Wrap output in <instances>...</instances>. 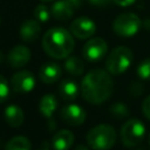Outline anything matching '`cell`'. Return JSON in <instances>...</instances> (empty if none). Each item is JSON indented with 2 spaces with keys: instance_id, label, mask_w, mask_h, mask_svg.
I'll return each instance as SVG.
<instances>
[{
  "instance_id": "cell-1",
  "label": "cell",
  "mask_w": 150,
  "mask_h": 150,
  "mask_svg": "<svg viewBox=\"0 0 150 150\" xmlns=\"http://www.w3.org/2000/svg\"><path fill=\"white\" fill-rule=\"evenodd\" d=\"M109 71L103 69L90 70L81 82V94L91 104H101L112 94L114 82Z\"/></svg>"
},
{
  "instance_id": "cell-2",
  "label": "cell",
  "mask_w": 150,
  "mask_h": 150,
  "mask_svg": "<svg viewBox=\"0 0 150 150\" xmlns=\"http://www.w3.org/2000/svg\"><path fill=\"white\" fill-rule=\"evenodd\" d=\"M75 47L73 34L62 27L48 29L42 38V48L53 59H67Z\"/></svg>"
},
{
  "instance_id": "cell-3",
  "label": "cell",
  "mask_w": 150,
  "mask_h": 150,
  "mask_svg": "<svg viewBox=\"0 0 150 150\" xmlns=\"http://www.w3.org/2000/svg\"><path fill=\"white\" fill-rule=\"evenodd\" d=\"M116 142V131L109 124H98L87 134V143L94 150H109Z\"/></svg>"
},
{
  "instance_id": "cell-4",
  "label": "cell",
  "mask_w": 150,
  "mask_h": 150,
  "mask_svg": "<svg viewBox=\"0 0 150 150\" xmlns=\"http://www.w3.org/2000/svg\"><path fill=\"white\" fill-rule=\"evenodd\" d=\"M134 54L125 46H118L114 48L107 57L105 68L112 75H120L124 73L132 63Z\"/></svg>"
},
{
  "instance_id": "cell-5",
  "label": "cell",
  "mask_w": 150,
  "mask_h": 150,
  "mask_svg": "<svg viewBox=\"0 0 150 150\" xmlns=\"http://www.w3.org/2000/svg\"><path fill=\"white\" fill-rule=\"evenodd\" d=\"M144 136L145 125L139 120L131 118L127 121L121 128V141L128 148L138 145L144 139Z\"/></svg>"
},
{
  "instance_id": "cell-6",
  "label": "cell",
  "mask_w": 150,
  "mask_h": 150,
  "mask_svg": "<svg viewBox=\"0 0 150 150\" xmlns=\"http://www.w3.org/2000/svg\"><path fill=\"white\" fill-rule=\"evenodd\" d=\"M142 26V21L138 15L127 12L120 14L112 22V29L114 32L123 38H129L135 35Z\"/></svg>"
},
{
  "instance_id": "cell-7",
  "label": "cell",
  "mask_w": 150,
  "mask_h": 150,
  "mask_svg": "<svg viewBox=\"0 0 150 150\" xmlns=\"http://www.w3.org/2000/svg\"><path fill=\"white\" fill-rule=\"evenodd\" d=\"M108 50L107 42L101 38H94L86 42L82 49L84 59L89 62H97L104 57Z\"/></svg>"
},
{
  "instance_id": "cell-8",
  "label": "cell",
  "mask_w": 150,
  "mask_h": 150,
  "mask_svg": "<svg viewBox=\"0 0 150 150\" xmlns=\"http://www.w3.org/2000/svg\"><path fill=\"white\" fill-rule=\"evenodd\" d=\"M96 32L95 22L88 16H79L70 23V33L77 39H88Z\"/></svg>"
},
{
  "instance_id": "cell-9",
  "label": "cell",
  "mask_w": 150,
  "mask_h": 150,
  "mask_svg": "<svg viewBox=\"0 0 150 150\" xmlns=\"http://www.w3.org/2000/svg\"><path fill=\"white\" fill-rule=\"evenodd\" d=\"M11 84L15 93H19V94L29 93L35 87V77L33 73L28 70H21L15 73L12 76Z\"/></svg>"
},
{
  "instance_id": "cell-10",
  "label": "cell",
  "mask_w": 150,
  "mask_h": 150,
  "mask_svg": "<svg viewBox=\"0 0 150 150\" xmlns=\"http://www.w3.org/2000/svg\"><path fill=\"white\" fill-rule=\"evenodd\" d=\"M61 117L67 124L77 127V125H81L86 121L87 115L82 107L77 104H68L62 108Z\"/></svg>"
},
{
  "instance_id": "cell-11",
  "label": "cell",
  "mask_w": 150,
  "mask_h": 150,
  "mask_svg": "<svg viewBox=\"0 0 150 150\" xmlns=\"http://www.w3.org/2000/svg\"><path fill=\"white\" fill-rule=\"evenodd\" d=\"M30 60V50L28 47L23 45H18L13 47L8 55H7V62L12 68H20L26 66Z\"/></svg>"
},
{
  "instance_id": "cell-12",
  "label": "cell",
  "mask_w": 150,
  "mask_h": 150,
  "mask_svg": "<svg viewBox=\"0 0 150 150\" xmlns=\"http://www.w3.org/2000/svg\"><path fill=\"white\" fill-rule=\"evenodd\" d=\"M62 75L61 67L55 62H47L42 64L39 71V77L43 83L52 84L55 83Z\"/></svg>"
},
{
  "instance_id": "cell-13",
  "label": "cell",
  "mask_w": 150,
  "mask_h": 150,
  "mask_svg": "<svg viewBox=\"0 0 150 150\" xmlns=\"http://www.w3.org/2000/svg\"><path fill=\"white\" fill-rule=\"evenodd\" d=\"M41 32L40 22L38 20H26L20 27V36L25 42H34Z\"/></svg>"
},
{
  "instance_id": "cell-14",
  "label": "cell",
  "mask_w": 150,
  "mask_h": 150,
  "mask_svg": "<svg viewBox=\"0 0 150 150\" xmlns=\"http://www.w3.org/2000/svg\"><path fill=\"white\" fill-rule=\"evenodd\" d=\"M74 139L75 136L70 130L62 129L53 136L52 144L55 150H69L74 143Z\"/></svg>"
},
{
  "instance_id": "cell-15",
  "label": "cell",
  "mask_w": 150,
  "mask_h": 150,
  "mask_svg": "<svg viewBox=\"0 0 150 150\" xmlns=\"http://www.w3.org/2000/svg\"><path fill=\"white\" fill-rule=\"evenodd\" d=\"M74 8L66 0H57L50 7L52 15L57 20H68L73 15Z\"/></svg>"
},
{
  "instance_id": "cell-16",
  "label": "cell",
  "mask_w": 150,
  "mask_h": 150,
  "mask_svg": "<svg viewBox=\"0 0 150 150\" xmlns=\"http://www.w3.org/2000/svg\"><path fill=\"white\" fill-rule=\"evenodd\" d=\"M5 120L8 123V125L13 127V128H18L23 123L25 116H23V111L20 107L11 104L8 107H6L5 109Z\"/></svg>"
},
{
  "instance_id": "cell-17",
  "label": "cell",
  "mask_w": 150,
  "mask_h": 150,
  "mask_svg": "<svg viewBox=\"0 0 150 150\" xmlns=\"http://www.w3.org/2000/svg\"><path fill=\"white\" fill-rule=\"evenodd\" d=\"M56 108H57V100L53 94H46L39 103V110L41 115L46 118H52Z\"/></svg>"
},
{
  "instance_id": "cell-18",
  "label": "cell",
  "mask_w": 150,
  "mask_h": 150,
  "mask_svg": "<svg viewBox=\"0 0 150 150\" xmlns=\"http://www.w3.org/2000/svg\"><path fill=\"white\" fill-rule=\"evenodd\" d=\"M59 94L63 100L73 101L79 95V86L71 80H63L59 86Z\"/></svg>"
},
{
  "instance_id": "cell-19",
  "label": "cell",
  "mask_w": 150,
  "mask_h": 150,
  "mask_svg": "<svg viewBox=\"0 0 150 150\" xmlns=\"http://www.w3.org/2000/svg\"><path fill=\"white\" fill-rule=\"evenodd\" d=\"M64 69L73 76H80L84 71V63L77 56H68L64 61Z\"/></svg>"
},
{
  "instance_id": "cell-20",
  "label": "cell",
  "mask_w": 150,
  "mask_h": 150,
  "mask_svg": "<svg viewBox=\"0 0 150 150\" xmlns=\"http://www.w3.org/2000/svg\"><path fill=\"white\" fill-rule=\"evenodd\" d=\"M30 149H32L30 141L25 136H15L11 138L5 145V150H30Z\"/></svg>"
},
{
  "instance_id": "cell-21",
  "label": "cell",
  "mask_w": 150,
  "mask_h": 150,
  "mask_svg": "<svg viewBox=\"0 0 150 150\" xmlns=\"http://www.w3.org/2000/svg\"><path fill=\"white\" fill-rule=\"evenodd\" d=\"M50 11L46 5H38L34 8V16L39 22H47L50 18Z\"/></svg>"
},
{
  "instance_id": "cell-22",
  "label": "cell",
  "mask_w": 150,
  "mask_h": 150,
  "mask_svg": "<svg viewBox=\"0 0 150 150\" xmlns=\"http://www.w3.org/2000/svg\"><path fill=\"white\" fill-rule=\"evenodd\" d=\"M137 75L142 80L150 81V57L143 60L137 67Z\"/></svg>"
},
{
  "instance_id": "cell-23",
  "label": "cell",
  "mask_w": 150,
  "mask_h": 150,
  "mask_svg": "<svg viewBox=\"0 0 150 150\" xmlns=\"http://www.w3.org/2000/svg\"><path fill=\"white\" fill-rule=\"evenodd\" d=\"M110 112L112 116L117 117V118H123L125 116H128L129 114V109L128 107L122 103V102H117V103H114L111 107H110Z\"/></svg>"
},
{
  "instance_id": "cell-24",
  "label": "cell",
  "mask_w": 150,
  "mask_h": 150,
  "mask_svg": "<svg viewBox=\"0 0 150 150\" xmlns=\"http://www.w3.org/2000/svg\"><path fill=\"white\" fill-rule=\"evenodd\" d=\"M8 94H9L8 82L2 75H0V103L6 101V98L8 97Z\"/></svg>"
},
{
  "instance_id": "cell-25",
  "label": "cell",
  "mask_w": 150,
  "mask_h": 150,
  "mask_svg": "<svg viewBox=\"0 0 150 150\" xmlns=\"http://www.w3.org/2000/svg\"><path fill=\"white\" fill-rule=\"evenodd\" d=\"M142 111H143V115L145 116V118H148L150 121V95L143 101Z\"/></svg>"
},
{
  "instance_id": "cell-26",
  "label": "cell",
  "mask_w": 150,
  "mask_h": 150,
  "mask_svg": "<svg viewBox=\"0 0 150 150\" xmlns=\"http://www.w3.org/2000/svg\"><path fill=\"white\" fill-rule=\"evenodd\" d=\"M116 5H118V6H122V7H127V6H130V5H132L136 0H112Z\"/></svg>"
},
{
  "instance_id": "cell-27",
  "label": "cell",
  "mask_w": 150,
  "mask_h": 150,
  "mask_svg": "<svg viewBox=\"0 0 150 150\" xmlns=\"http://www.w3.org/2000/svg\"><path fill=\"white\" fill-rule=\"evenodd\" d=\"M111 0H89V2L94 6H107Z\"/></svg>"
},
{
  "instance_id": "cell-28",
  "label": "cell",
  "mask_w": 150,
  "mask_h": 150,
  "mask_svg": "<svg viewBox=\"0 0 150 150\" xmlns=\"http://www.w3.org/2000/svg\"><path fill=\"white\" fill-rule=\"evenodd\" d=\"M74 9H77L79 7H80V5H81V0H66Z\"/></svg>"
},
{
  "instance_id": "cell-29",
  "label": "cell",
  "mask_w": 150,
  "mask_h": 150,
  "mask_svg": "<svg viewBox=\"0 0 150 150\" xmlns=\"http://www.w3.org/2000/svg\"><path fill=\"white\" fill-rule=\"evenodd\" d=\"M74 150H89L87 146H84V145H77Z\"/></svg>"
},
{
  "instance_id": "cell-30",
  "label": "cell",
  "mask_w": 150,
  "mask_h": 150,
  "mask_svg": "<svg viewBox=\"0 0 150 150\" xmlns=\"http://www.w3.org/2000/svg\"><path fill=\"white\" fill-rule=\"evenodd\" d=\"M4 61V54H2V52L0 50V63Z\"/></svg>"
},
{
  "instance_id": "cell-31",
  "label": "cell",
  "mask_w": 150,
  "mask_h": 150,
  "mask_svg": "<svg viewBox=\"0 0 150 150\" xmlns=\"http://www.w3.org/2000/svg\"><path fill=\"white\" fill-rule=\"evenodd\" d=\"M39 150H49V148H48V146H42V148H40Z\"/></svg>"
},
{
  "instance_id": "cell-32",
  "label": "cell",
  "mask_w": 150,
  "mask_h": 150,
  "mask_svg": "<svg viewBox=\"0 0 150 150\" xmlns=\"http://www.w3.org/2000/svg\"><path fill=\"white\" fill-rule=\"evenodd\" d=\"M40 1H42V2H50V1H54V0H40Z\"/></svg>"
},
{
  "instance_id": "cell-33",
  "label": "cell",
  "mask_w": 150,
  "mask_h": 150,
  "mask_svg": "<svg viewBox=\"0 0 150 150\" xmlns=\"http://www.w3.org/2000/svg\"><path fill=\"white\" fill-rule=\"evenodd\" d=\"M148 142H149V145H150V134H149V136H148Z\"/></svg>"
},
{
  "instance_id": "cell-34",
  "label": "cell",
  "mask_w": 150,
  "mask_h": 150,
  "mask_svg": "<svg viewBox=\"0 0 150 150\" xmlns=\"http://www.w3.org/2000/svg\"><path fill=\"white\" fill-rule=\"evenodd\" d=\"M137 150H144V149H137Z\"/></svg>"
},
{
  "instance_id": "cell-35",
  "label": "cell",
  "mask_w": 150,
  "mask_h": 150,
  "mask_svg": "<svg viewBox=\"0 0 150 150\" xmlns=\"http://www.w3.org/2000/svg\"><path fill=\"white\" fill-rule=\"evenodd\" d=\"M0 22H1V19H0Z\"/></svg>"
}]
</instances>
